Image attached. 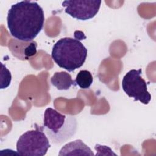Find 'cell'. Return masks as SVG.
Masks as SVG:
<instances>
[{
    "label": "cell",
    "instance_id": "obj_3",
    "mask_svg": "<svg viewBox=\"0 0 156 156\" xmlns=\"http://www.w3.org/2000/svg\"><path fill=\"white\" fill-rule=\"evenodd\" d=\"M42 127L53 143L60 144L76 133L77 122L73 116L62 114L55 109L48 108L44 111Z\"/></svg>",
    "mask_w": 156,
    "mask_h": 156
},
{
    "label": "cell",
    "instance_id": "obj_4",
    "mask_svg": "<svg viewBox=\"0 0 156 156\" xmlns=\"http://www.w3.org/2000/svg\"><path fill=\"white\" fill-rule=\"evenodd\" d=\"M35 129L24 132L18 138L16 151L21 155L43 156L51 146L49 139L43 131L42 126L36 124Z\"/></svg>",
    "mask_w": 156,
    "mask_h": 156
},
{
    "label": "cell",
    "instance_id": "obj_9",
    "mask_svg": "<svg viewBox=\"0 0 156 156\" xmlns=\"http://www.w3.org/2000/svg\"><path fill=\"white\" fill-rule=\"evenodd\" d=\"M93 81L91 73L88 70H80L77 74L75 82L82 89H88L90 87Z\"/></svg>",
    "mask_w": 156,
    "mask_h": 156
},
{
    "label": "cell",
    "instance_id": "obj_1",
    "mask_svg": "<svg viewBox=\"0 0 156 156\" xmlns=\"http://www.w3.org/2000/svg\"><path fill=\"white\" fill-rule=\"evenodd\" d=\"M7 23L10 34L15 38L23 41H33L43 27L44 11L37 2L20 1L9 10Z\"/></svg>",
    "mask_w": 156,
    "mask_h": 156
},
{
    "label": "cell",
    "instance_id": "obj_8",
    "mask_svg": "<svg viewBox=\"0 0 156 156\" xmlns=\"http://www.w3.org/2000/svg\"><path fill=\"white\" fill-rule=\"evenodd\" d=\"M51 83L58 90H67L71 86L76 85L75 80L66 71L55 72L51 78Z\"/></svg>",
    "mask_w": 156,
    "mask_h": 156
},
{
    "label": "cell",
    "instance_id": "obj_11",
    "mask_svg": "<svg viewBox=\"0 0 156 156\" xmlns=\"http://www.w3.org/2000/svg\"><path fill=\"white\" fill-rule=\"evenodd\" d=\"M95 150L97 151V153H99V152L103 151L105 152L106 155H116V154L113 152V151L108 146H104V145H100L99 144H97L94 146Z\"/></svg>",
    "mask_w": 156,
    "mask_h": 156
},
{
    "label": "cell",
    "instance_id": "obj_5",
    "mask_svg": "<svg viewBox=\"0 0 156 156\" xmlns=\"http://www.w3.org/2000/svg\"><path fill=\"white\" fill-rule=\"evenodd\" d=\"M141 69L130 70L124 76L121 85L126 94L134 98V101H139L142 104H148L151 95L147 91L146 82L141 76Z\"/></svg>",
    "mask_w": 156,
    "mask_h": 156
},
{
    "label": "cell",
    "instance_id": "obj_10",
    "mask_svg": "<svg viewBox=\"0 0 156 156\" xmlns=\"http://www.w3.org/2000/svg\"><path fill=\"white\" fill-rule=\"evenodd\" d=\"M1 89H4L10 85L12 75L10 71L2 63H1Z\"/></svg>",
    "mask_w": 156,
    "mask_h": 156
},
{
    "label": "cell",
    "instance_id": "obj_7",
    "mask_svg": "<svg viewBox=\"0 0 156 156\" xmlns=\"http://www.w3.org/2000/svg\"><path fill=\"white\" fill-rule=\"evenodd\" d=\"M94 154L91 149L81 140H76L65 144L60 150L58 155H90Z\"/></svg>",
    "mask_w": 156,
    "mask_h": 156
},
{
    "label": "cell",
    "instance_id": "obj_6",
    "mask_svg": "<svg viewBox=\"0 0 156 156\" xmlns=\"http://www.w3.org/2000/svg\"><path fill=\"white\" fill-rule=\"evenodd\" d=\"M101 1L98 0H71L62 2L65 12L78 20L86 21L94 18L98 13Z\"/></svg>",
    "mask_w": 156,
    "mask_h": 156
},
{
    "label": "cell",
    "instance_id": "obj_2",
    "mask_svg": "<svg viewBox=\"0 0 156 156\" xmlns=\"http://www.w3.org/2000/svg\"><path fill=\"white\" fill-rule=\"evenodd\" d=\"M51 56L58 66L72 72L83 65L87 56V49L79 40L65 37L54 44Z\"/></svg>",
    "mask_w": 156,
    "mask_h": 156
}]
</instances>
